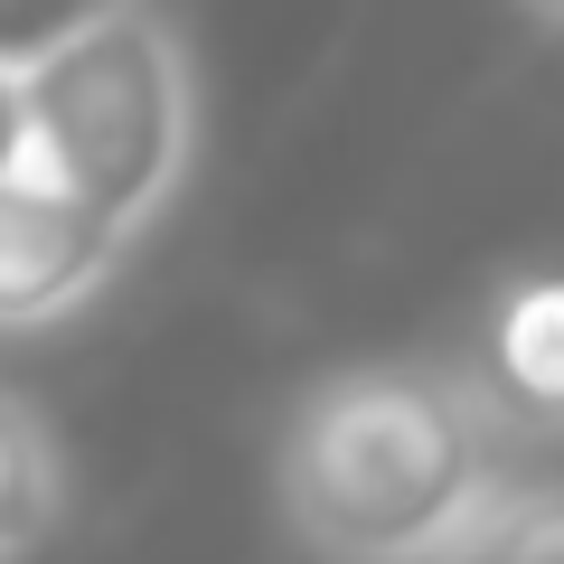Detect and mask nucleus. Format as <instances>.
<instances>
[{
  "mask_svg": "<svg viewBox=\"0 0 564 564\" xmlns=\"http://www.w3.org/2000/svg\"><path fill=\"white\" fill-rule=\"evenodd\" d=\"M104 10L113 0H0V66H39L57 39H76Z\"/></svg>",
  "mask_w": 564,
  "mask_h": 564,
  "instance_id": "nucleus-7",
  "label": "nucleus"
},
{
  "mask_svg": "<svg viewBox=\"0 0 564 564\" xmlns=\"http://www.w3.org/2000/svg\"><path fill=\"white\" fill-rule=\"evenodd\" d=\"M29 161V95H20V66H0V170Z\"/></svg>",
  "mask_w": 564,
  "mask_h": 564,
  "instance_id": "nucleus-8",
  "label": "nucleus"
},
{
  "mask_svg": "<svg viewBox=\"0 0 564 564\" xmlns=\"http://www.w3.org/2000/svg\"><path fill=\"white\" fill-rule=\"evenodd\" d=\"M57 499H66V470H57L47 423L29 414L20 395H0V564L29 555V545L57 527Z\"/></svg>",
  "mask_w": 564,
  "mask_h": 564,
  "instance_id": "nucleus-5",
  "label": "nucleus"
},
{
  "mask_svg": "<svg viewBox=\"0 0 564 564\" xmlns=\"http://www.w3.org/2000/svg\"><path fill=\"white\" fill-rule=\"evenodd\" d=\"M508 433L480 377L348 367L282 433V518L329 564H443L508 499Z\"/></svg>",
  "mask_w": 564,
  "mask_h": 564,
  "instance_id": "nucleus-1",
  "label": "nucleus"
},
{
  "mask_svg": "<svg viewBox=\"0 0 564 564\" xmlns=\"http://www.w3.org/2000/svg\"><path fill=\"white\" fill-rule=\"evenodd\" d=\"M480 395L508 423L564 433V273H527L480 329Z\"/></svg>",
  "mask_w": 564,
  "mask_h": 564,
  "instance_id": "nucleus-4",
  "label": "nucleus"
},
{
  "mask_svg": "<svg viewBox=\"0 0 564 564\" xmlns=\"http://www.w3.org/2000/svg\"><path fill=\"white\" fill-rule=\"evenodd\" d=\"M536 10H545V20H555V29H564V0H536Z\"/></svg>",
  "mask_w": 564,
  "mask_h": 564,
  "instance_id": "nucleus-9",
  "label": "nucleus"
},
{
  "mask_svg": "<svg viewBox=\"0 0 564 564\" xmlns=\"http://www.w3.org/2000/svg\"><path fill=\"white\" fill-rule=\"evenodd\" d=\"M29 95V161L66 180L104 226L141 236L170 207L198 141V85L188 47L151 0H113L104 20L57 39L39 66H20Z\"/></svg>",
  "mask_w": 564,
  "mask_h": 564,
  "instance_id": "nucleus-2",
  "label": "nucleus"
},
{
  "mask_svg": "<svg viewBox=\"0 0 564 564\" xmlns=\"http://www.w3.org/2000/svg\"><path fill=\"white\" fill-rule=\"evenodd\" d=\"M122 226H104L66 180H47L39 161L0 170V329L66 321L76 302H95L122 263Z\"/></svg>",
  "mask_w": 564,
  "mask_h": 564,
  "instance_id": "nucleus-3",
  "label": "nucleus"
},
{
  "mask_svg": "<svg viewBox=\"0 0 564 564\" xmlns=\"http://www.w3.org/2000/svg\"><path fill=\"white\" fill-rule=\"evenodd\" d=\"M443 564H564V489H508Z\"/></svg>",
  "mask_w": 564,
  "mask_h": 564,
  "instance_id": "nucleus-6",
  "label": "nucleus"
}]
</instances>
